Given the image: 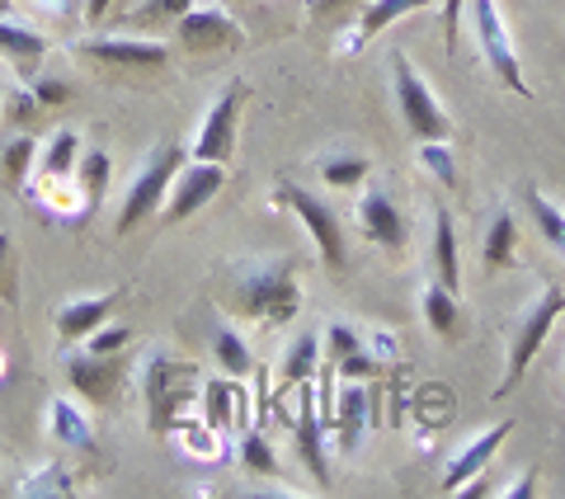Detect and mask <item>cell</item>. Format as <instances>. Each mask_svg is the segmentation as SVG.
I'll use <instances>...</instances> for the list:
<instances>
[{"label":"cell","mask_w":565,"mask_h":499,"mask_svg":"<svg viewBox=\"0 0 565 499\" xmlns=\"http://www.w3.org/2000/svg\"><path fill=\"white\" fill-rule=\"evenodd\" d=\"M141 391H147L151 434L166 438L170 429H180L184 405L193 401V391H199V368L170 359V353H156V359L147 363V378H141Z\"/></svg>","instance_id":"cell-1"},{"label":"cell","mask_w":565,"mask_h":499,"mask_svg":"<svg viewBox=\"0 0 565 499\" xmlns=\"http://www.w3.org/2000/svg\"><path fill=\"white\" fill-rule=\"evenodd\" d=\"M184 166V147L180 141H166V147H156L151 160L141 166V174L132 180L128 199H122V212H118V236H128L137 222H147L151 212L166 208V193H170V180L180 174Z\"/></svg>","instance_id":"cell-2"},{"label":"cell","mask_w":565,"mask_h":499,"mask_svg":"<svg viewBox=\"0 0 565 499\" xmlns=\"http://www.w3.org/2000/svg\"><path fill=\"white\" fill-rule=\"evenodd\" d=\"M236 307L250 320H264V326H288L302 311V288H297L288 264H269V269H255L241 283Z\"/></svg>","instance_id":"cell-3"},{"label":"cell","mask_w":565,"mask_h":499,"mask_svg":"<svg viewBox=\"0 0 565 499\" xmlns=\"http://www.w3.org/2000/svg\"><path fill=\"white\" fill-rule=\"evenodd\" d=\"M392 76H396V104H401V118L411 137L419 141H448L452 137V123L444 114V104L434 99V91L419 81V71L411 66L405 52H392Z\"/></svg>","instance_id":"cell-4"},{"label":"cell","mask_w":565,"mask_h":499,"mask_svg":"<svg viewBox=\"0 0 565 499\" xmlns=\"http://www.w3.org/2000/svg\"><path fill=\"white\" fill-rule=\"evenodd\" d=\"M561 311H565V288H546V297L537 301L533 311H527V320H523L519 335H514V344H509V372H504V382L494 386V396H509V391L523 382V372L533 368L537 349L546 344V335H552Z\"/></svg>","instance_id":"cell-5"},{"label":"cell","mask_w":565,"mask_h":499,"mask_svg":"<svg viewBox=\"0 0 565 499\" xmlns=\"http://www.w3.org/2000/svg\"><path fill=\"white\" fill-rule=\"evenodd\" d=\"M471 29H476V39H481V52H486V62L490 71L500 76V85H509L514 95H533L527 91V81H523V71H519V57H514V43H509V29L500 20V6L494 0H471Z\"/></svg>","instance_id":"cell-6"},{"label":"cell","mask_w":565,"mask_h":499,"mask_svg":"<svg viewBox=\"0 0 565 499\" xmlns=\"http://www.w3.org/2000/svg\"><path fill=\"white\" fill-rule=\"evenodd\" d=\"M274 203L278 208H292L297 217H302V226L311 231L316 250H321V259L330 264L334 274L344 269V236H340V222H334V212L316 199V193H307L302 184H278L274 189Z\"/></svg>","instance_id":"cell-7"},{"label":"cell","mask_w":565,"mask_h":499,"mask_svg":"<svg viewBox=\"0 0 565 499\" xmlns=\"http://www.w3.org/2000/svg\"><path fill=\"white\" fill-rule=\"evenodd\" d=\"M241 99H245V85L232 81L222 91V99L207 109L203 128H199V141H193V160H217V166H226L236 151V118H241Z\"/></svg>","instance_id":"cell-8"},{"label":"cell","mask_w":565,"mask_h":499,"mask_svg":"<svg viewBox=\"0 0 565 499\" xmlns=\"http://www.w3.org/2000/svg\"><path fill=\"white\" fill-rule=\"evenodd\" d=\"M222 184H226V170L217 166V160H193L189 170L174 174V193H170V203H166L161 217H166V222H184V217H193V212H199L203 203L217 199Z\"/></svg>","instance_id":"cell-9"},{"label":"cell","mask_w":565,"mask_h":499,"mask_svg":"<svg viewBox=\"0 0 565 499\" xmlns=\"http://www.w3.org/2000/svg\"><path fill=\"white\" fill-rule=\"evenodd\" d=\"M66 378L85 401L109 405L118 396L122 378H128V368H122L118 353H81V359H66Z\"/></svg>","instance_id":"cell-10"},{"label":"cell","mask_w":565,"mask_h":499,"mask_svg":"<svg viewBox=\"0 0 565 499\" xmlns=\"http://www.w3.org/2000/svg\"><path fill=\"white\" fill-rule=\"evenodd\" d=\"M174 24H180V43L189 52H232V47H241V29L226 20L222 10H189Z\"/></svg>","instance_id":"cell-11"},{"label":"cell","mask_w":565,"mask_h":499,"mask_svg":"<svg viewBox=\"0 0 565 499\" xmlns=\"http://www.w3.org/2000/svg\"><path fill=\"white\" fill-rule=\"evenodd\" d=\"M359 231L382 250H405V217L382 189H367L359 203Z\"/></svg>","instance_id":"cell-12"},{"label":"cell","mask_w":565,"mask_h":499,"mask_svg":"<svg viewBox=\"0 0 565 499\" xmlns=\"http://www.w3.org/2000/svg\"><path fill=\"white\" fill-rule=\"evenodd\" d=\"M321 378V372H316ZM316 378L302 382V415H297V453H302L307 471L321 480V490L330 486V461H326V443H321V410H316Z\"/></svg>","instance_id":"cell-13"},{"label":"cell","mask_w":565,"mask_h":499,"mask_svg":"<svg viewBox=\"0 0 565 499\" xmlns=\"http://www.w3.org/2000/svg\"><path fill=\"white\" fill-rule=\"evenodd\" d=\"M509 434H514V420H500V424H494V429H486V434H481V438H476V443H467V448H462V453H457V457L448 461L444 490L452 495V490H462V486H467V480H471V476H481V471L490 467V457H494V453H500V443H504Z\"/></svg>","instance_id":"cell-14"},{"label":"cell","mask_w":565,"mask_h":499,"mask_svg":"<svg viewBox=\"0 0 565 499\" xmlns=\"http://www.w3.org/2000/svg\"><path fill=\"white\" fill-rule=\"evenodd\" d=\"M81 52L95 62H109V66H147V71L170 62V52L147 39H85Z\"/></svg>","instance_id":"cell-15"},{"label":"cell","mask_w":565,"mask_h":499,"mask_svg":"<svg viewBox=\"0 0 565 499\" xmlns=\"http://www.w3.org/2000/svg\"><path fill=\"white\" fill-rule=\"evenodd\" d=\"M118 307V293H104V297H81V301H71V307H62L57 316V335L66 344H76V340H90V335L99 326H109V316Z\"/></svg>","instance_id":"cell-16"},{"label":"cell","mask_w":565,"mask_h":499,"mask_svg":"<svg viewBox=\"0 0 565 499\" xmlns=\"http://www.w3.org/2000/svg\"><path fill=\"white\" fill-rule=\"evenodd\" d=\"M330 424H334V443H340V453L359 448V434H363V424H367V396H363L359 382H349V386L340 391Z\"/></svg>","instance_id":"cell-17"},{"label":"cell","mask_w":565,"mask_h":499,"mask_svg":"<svg viewBox=\"0 0 565 499\" xmlns=\"http://www.w3.org/2000/svg\"><path fill=\"white\" fill-rule=\"evenodd\" d=\"M321 363V344H316V335H302V340H297L292 349H288V359H282V368H278V382H274V401L282 405V396H288L292 386H302V382H311L316 368Z\"/></svg>","instance_id":"cell-18"},{"label":"cell","mask_w":565,"mask_h":499,"mask_svg":"<svg viewBox=\"0 0 565 499\" xmlns=\"http://www.w3.org/2000/svg\"><path fill=\"white\" fill-rule=\"evenodd\" d=\"M203 415H207L212 429H232V424H245L250 401H245V391L232 382H207L203 386Z\"/></svg>","instance_id":"cell-19"},{"label":"cell","mask_w":565,"mask_h":499,"mask_svg":"<svg viewBox=\"0 0 565 499\" xmlns=\"http://www.w3.org/2000/svg\"><path fill=\"white\" fill-rule=\"evenodd\" d=\"M424 6H434V0H367V10H363V24L359 33L349 39V47H363V43H373L382 29H392L396 20H405V14H415Z\"/></svg>","instance_id":"cell-20"},{"label":"cell","mask_w":565,"mask_h":499,"mask_svg":"<svg viewBox=\"0 0 565 499\" xmlns=\"http://www.w3.org/2000/svg\"><path fill=\"white\" fill-rule=\"evenodd\" d=\"M434 274L448 293L462 288V264H457V231L448 212H434Z\"/></svg>","instance_id":"cell-21"},{"label":"cell","mask_w":565,"mask_h":499,"mask_svg":"<svg viewBox=\"0 0 565 499\" xmlns=\"http://www.w3.org/2000/svg\"><path fill=\"white\" fill-rule=\"evenodd\" d=\"M0 57H10L14 66L33 71L47 57V39L43 33H33V29H24V24H14V20H0Z\"/></svg>","instance_id":"cell-22"},{"label":"cell","mask_w":565,"mask_h":499,"mask_svg":"<svg viewBox=\"0 0 565 499\" xmlns=\"http://www.w3.org/2000/svg\"><path fill=\"white\" fill-rule=\"evenodd\" d=\"M419 307H424V320H429V330L444 335V340H452V335H457V293H448L444 283L434 278L429 288H424Z\"/></svg>","instance_id":"cell-23"},{"label":"cell","mask_w":565,"mask_h":499,"mask_svg":"<svg viewBox=\"0 0 565 499\" xmlns=\"http://www.w3.org/2000/svg\"><path fill=\"white\" fill-rule=\"evenodd\" d=\"M47 424H52V434H57L62 443H71V448H90L95 434H90V420L81 415L71 401H52L47 410Z\"/></svg>","instance_id":"cell-24"},{"label":"cell","mask_w":565,"mask_h":499,"mask_svg":"<svg viewBox=\"0 0 565 499\" xmlns=\"http://www.w3.org/2000/svg\"><path fill=\"white\" fill-rule=\"evenodd\" d=\"M514 245H519V222L509 217V212H500L486 231V264L490 269H504V264L514 259Z\"/></svg>","instance_id":"cell-25"},{"label":"cell","mask_w":565,"mask_h":499,"mask_svg":"<svg viewBox=\"0 0 565 499\" xmlns=\"http://www.w3.org/2000/svg\"><path fill=\"white\" fill-rule=\"evenodd\" d=\"M527 212H533V222L542 226V236L565 255V212H561L552 199H546L542 189H527Z\"/></svg>","instance_id":"cell-26"},{"label":"cell","mask_w":565,"mask_h":499,"mask_svg":"<svg viewBox=\"0 0 565 499\" xmlns=\"http://www.w3.org/2000/svg\"><path fill=\"white\" fill-rule=\"evenodd\" d=\"M76 156H81V137L76 132H57L47 141V151H43V174L47 180H66V174L76 170Z\"/></svg>","instance_id":"cell-27"},{"label":"cell","mask_w":565,"mask_h":499,"mask_svg":"<svg viewBox=\"0 0 565 499\" xmlns=\"http://www.w3.org/2000/svg\"><path fill=\"white\" fill-rule=\"evenodd\" d=\"M212 353H217V363H222L226 378H245V372L255 368L250 349H245V340H241L236 330H217V340H212Z\"/></svg>","instance_id":"cell-28"},{"label":"cell","mask_w":565,"mask_h":499,"mask_svg":"<svg viewBox=\"0 0 565 499\" xmlns=\"http://www.w3.org/2000/svg\"><path fill=\"white\" fill-rule=\"evenodd\" d=\"M109 170H114V160H109V151H85L81 156V193L90 199L95 208H99V199H104V189H109Z\"/></svg>","instance_id":"cell-29"},{"label":"cell","mask_w":565,"mask_h":499,"mask_svg":"<svg viewBox=\"0 0 565 499\" xmlns=\"http://www.w3.org/2000/svg\"><path fill=\"white\" fill-rule=\"evenodd\" d=\"M241 461H245V471H259V476H278V457L269 448V438H264L259 429H245L241 434Z\"/></svg>","instance_id":"cell-30"},{"label":"cell","mask_w":565,"mask_h":499,"mask_svg":"<svg viewBox=\"0 0 565 499\" xmlns=\"http://www.w3.org/2000/svg\"><path fill=\"white\" fill-rule=\"evenodd\" d=\"M419 160L444 189H457V160L448 151V141H419Z\"/></svg>","instance_id":"cell-31"},{"label":"cell","mask_w":565,"mask_h":499,"mask_svg":"<svg viewBox=\"0 0 565 499\" xmlns=\"http://www.w3.org/2000/svg\"><path fill=\"white\" fill-rule=\"evenodd\" d=\"M321 174H326V184H334V189H353V184H363V180H367V160H363V156L326 160Z\"/></svg>","instance_id":"cell-32"},{"label":"cell","mask_w":565,"mask_h":499,"mask_svg":"<svg viewBox=\"0 0 565 499\" xmlns=\"http://www.w3.org/2000/svg\"><path fill=\"white\" fill-rule=\"evenodd\" d=\"M33 156H39V141L33 137H14L10 147H6V174H10V184H20L29 166H33Z\"/></svg>","instance_id":"cell-33"},{"label":"cell","mask_w":565,"mask_h":499,"mask_svg":"<svg viewBox=\"0 0 565 499\" xmlns=\"http://www.w3.org/2000/svg\"><path fill=\"white\" fill-rule=\"evenodd\" d=\"M193 10V0H147V6L137 10V20L141 24H170V20H180V14Z\"/></svg>","instance_id":"cell-34"},{"label":"cell","mask_w":565,"mask_h":499,"mask_svg":"<svg viewBox=\"0 0 565 499\" xmlns=\"http://www.w3.org/2000/svg\"><path fill=\"white\" fill-rule=\"evenodd\" d=\"M373 368H377V359H373V353H367V349H353V353H344V359L334 363V372H340L344 382H359V378H367V372H373Z\"/></svg>","instance_id":"cell-35"},{"label":"cell","mask_w":565,"mask_h":499,"mask_svg":"<svg viewBox=\"0 0 565 499\" xmlns=\"http://www.w3.org/2000/svg\"><path fill=\"white\" fill-rule=\"evenodd\" d=\"M128 340H132V330H128V326H109V330L99 326V330L90 335V353H118Z\"/></svg>","instance_id":"cell-36"},{"label":"cell","mask_w":565,"mask_h":499,"mask_svg":"<svg viewBox=\"0 0 565 499\" xmlns=\"http://www.w3.org/2000/svg\"><path fill=\"white\" fill-rule=\"evenodd\" d=\"M326 344H330V363H340L344 353L363 349V344H359V335H353L349 326H330V330H326Z\"/></svg>","instance_id":"cell-37"},{"label":"cell","mask_w":565,"mask_h":499,"mask_svg":"<svg viewBox=\"0 0 565 499\" xmlns=\"http://www.w3.org/2000/svg\"><path fill=\"white\" fill-rule=\"evenodd\" d=\"M0 301H20V293H14V269H10V236L0 231Z\"/></svg>","instance_id":"cell-38"},{"label":"cell","mask_w":565,"mask_h":499,"mask_svg":"<svg viewBox=\"0 0 565 499\" xmlns=\"http://www.w3.org/2000/svg\"><path fill=\"white\" fill-rule=\"evenodd\" d=\"M462 10H467V0H444V43H448V47L457 43V24H462Z\"/></svg>","instance_id":"cell-39"},{"label":"cell","mask_w":565,"mask_h":499,"mask_svg":"<svg viewBox=\"0 0 565 499\" xmlns=\"http://www.w3.org/2000/svg\"><path fill=\"white\" fill-rule=\"evenodd\" d=\"M33 95H39L43 109H52V104H66V85L62 81H39L33 85Z\"/></svg>","instance_id":"cell-40"},{"label":"cell","mask_w":565,"mask_h":499,"mask_svg":"<svg viewBox=\"0 0 565 499\" xmlns=\"http://www.w3.org/2000/svg\"><path fill=\"white\" fill-rule=\"evenodd\" d=\"M33 109H43L39 95H14V104H10V118H14V123H20V118H33Z\"/></svg>","instance_id":"cell-41"},{"label":"cell","mask_w":565,"mask_h":499,"mask_svg":"<svg viewBox=\"0 0 565 499\" xmlns=\"http://www.w3.org/2000/svg\"><path fill=\"white\" fill-rule=\"evenodd\" d=\"M349 6H359V0H311V14H340V10H349Z\"/></svg>","instance_id":"cell-42"},{"label":"cell","mask_w":565,"mask_h":499,"mask_svg":"<svg viewBox=\"0 0 565 499\" xmlns=\"http://www.w3.org/2000/svg\"><path fill=\"white\" fill-rule=\"evenodd\" d=\"M114 0H85V24H99L104 14H109Z\"/></svg>","instance_id":"cell-43"},{"label":"cell","mask_w":565,"mask_h":499,"mask_svg":"<svg viewBox=\"0 0 565 499\" xmlns=\"http://www.w3.org/2000/svg\"><path fill=\"white\" fill-rule=\"evenodd\" d=\"M533 490H537V480H533V471H527V476H523V480H519V486H514V490H509V495H514V499H527V495H533Z\"/></svg>","instance_id":"cell-44"},{"label":"cell","mask_w":565,"mask_h":499,"mask_svg":"<svg viewBox=\"0 0 565 499\" xmlns=\"http://www.w3.org/2000/svg\"><path fill=\"white\" fill-rule=\"evenodd\" d=\"M6 10H10V0H0V14H6Z\"/></svg>","instance_id":"cell-45"}]
</instances>
